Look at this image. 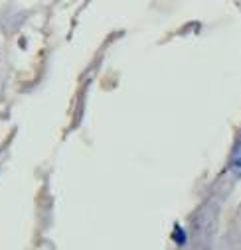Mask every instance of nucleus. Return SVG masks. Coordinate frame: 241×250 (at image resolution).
<instances>
[{
  "label": "nucleus",
  "mask_w": 241,
  "mask_h": 250,
  "mask_svg": "<svg viewBox=\"0 0 241 250\" xmlns=\"http://www.w3.org/2000/svg\"><path fill=\"white\" fill-rule=\"evenodd\" d=\"M229 169L233 171V175L241 177V138L237 140L233 152H231V158H229Z\"/></svg>",
  "instance_id": "1"
},
{
  "label": "nucleus",
  "mask_w": 241,
  "mask_h": 250,
  "mask_svg": "<svg viewBox=\"0 0 241 250\" xmlns=\"http://www.w3.org/2000/svg\"><path fill=\"white\" fill-rule=\"evenodd\" d=\"M174 240H176L180 246L186 242V232L182 230V227H176V229H174Z\"/></svg>",
  "instance_id": "2"
}]
</instances>
